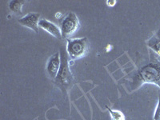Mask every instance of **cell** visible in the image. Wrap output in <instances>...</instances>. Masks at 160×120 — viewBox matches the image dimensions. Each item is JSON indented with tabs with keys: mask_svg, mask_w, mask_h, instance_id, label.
Here are the masks:
<instances>
[{
	"mask_svg": "<svg viewBox=\"0 0 160 120\" xmlns=\"http://www.w3.org/2000/svg\"><path fill=\"white\" fill-rule=\"evenodd\" d=\"M40 14L35 12H30L18 20L20 25L30 28L31 30L38 34V22H39Z\"/></svg>",
	"mask_w": 160,
	"mask_h": 120,
	"instance_id": "5",
	"label": "cell"
},
{
	"mask_svg": "<svg viewBox=\"0 0 160 120\" xmlns=\"http://www.w3.org/2000/svg\"><path fill=\"white\" fill-rule=\"evenodd\" d=\"M146 83L155 84L160 88V61L155 55L150 54L149 62L137 70L131 77V88L135 91Z\"/></svg>",
	"mask_w": 160,
	"mask_h": 120,
	"instance_id": "1",
	"label": "cell"
},
{
	"mask_svg": "<svg viewBox=\"0 0 160 120\" xmlns=\"http://www.w3.org/2000/svg\"><path fill=\"white\" fill-rule=\"evenodd\" d=\"M107 3L108 4V6H111V7H113L116 4V1H108Z\"/></svg>",
	"mask_w": 160,
	"mask_h": 120,
	"instance_id": "12",
	"label": "cell"
},
{
	"mask_svg": "<svg viewBox=\"0 0 160 120\" xmlns=\"http://www.w3.org/2000/svg\"><path fill=\"white\" fill-rule=\"evenodd\" d=\"M60 63L59 71L58 72L56 78H55V82L63 93H67L68 90L71 88L74 85V78L70 68V61L67 51H60Z\"/></svg>",
	"mask_w": 160,
	"mask_h": 120,
	"instance_id": "2",
	"label": "cell"
},
{
	"mask_svg": "<svg viewBox=\"0 0 160 120\" xmlns=\"http://www.w3.org/2000/svg\"><path fill=\"white\" fill-rule=\"evenodd\" d=\"M60 63H61V58H60V53H55L48 60L47 63V72L49 77L55 80L56 78L58 72L59 71Z\"/></svg>",
	"mask_w": 160,
	"mask_h": 120,
	"instance_id": "6",
	"label": "cell"
},
{
	"mask_svg": "<svg viewBox=\"0 0 160 120\" xmlns=\"http://www.w3.org/2000/svg\"><path fill=\"white\" fill-rule=\"evenodd\" d=\"M67 53L70 61L79 59L85 56L89 50V41L87 37L78 38H68Z\"/></svg>",
	"mask_w": 160,
	"mask_h": 120,
	"instance_id": "3",
	"label": "cell"
},
{
	"mask_svg": "<svg viewBox=\"0 0 160 120\" xmlns=\"http://www.w3.org/2000/svg\"><path fill=\"white\" fill-rule=\"evenodd\" d=\"M106 108L109 111L112 120H126L125 115L122 111H118V110H112L108 108V106H106Z\"/></svg>",
	"mask_w": 160,
	"mask_h": 120,
	"instance_id": "10",
	"label": "cell"
},
{
	"mask_svg": "<svg viewBox=\"0 0 160 120\" xmlns=\"http://www.w3.org/2000/svg\"><path fill=\"white\" fill-rule=\"evenodd\" d=\"M80 27V22L76 14L72 11L69 12L62 19L60 30L62 33V38L68 39L71 38L75 32L78 30Z\"/></svg>",
	"mask_w": 160,
	"mask_h": 120,
	"instance_id": "4",
	"label": "cell"
},
{
	"mask_svg": "<svg viewBox=\"0 0 160 120\" xmlns=\"http://www.w3.org/2000/svg\"><path fill=\"white\" fill-rule=\"evenodd\" d=\"M38 27L47 31L48 33H49L50 35H51L55 38H58V39L62 38V33H61L60 28H58V26L55 25V23L50 22L48 20L44 19V18L40 19L39 22H38Z\"/></svg>",
	"mask_w": 160,
	"mask_h": 120,
	"instance_id": "7",
	"label": "cell"
},
{
	"mask_svg": "<svg viewBox=\"0 0 160 120\" xmlns=\"http://www.w3.org/2000/svg\"><path fill=\"white\" fill-rule=\"evenodd\" d=\"M147 45L156 55L160 56V28L147 41Z\"/></svg>",
	"mask_w": 160,
	"mask_h": 120,
	"instance_id": "8",
	"label": "cell"
},
{
	"mask_svg": "<svg viewBox=\"0 0 160 120\" xmlns=\"http://www.w3.org/2000/svg\"><path fill=\"white\" fill-rule=\"evenodd\" d=\"M25 2L22 0H11L9 2V9L16 15H21L22 8Z\"/></svg>",
	"mask_w": 160,
	"mask_h": 120,
	"instance_id": "9",
	"label": "cell"
},
{
	"mask_svg": "<svg viewBox=\"0 0 160 120\" xmlns=\"http://www.w3.org/2000/svg\"><path fill=\"white\" fill-rule=\"evenodd\" d=\"M154 120H160V95L159 97H158L156 108H155V115H154Z\"/></svg>",
	"mask_w": 160,
	"mask_h": 120,
	"instance_id": "11",
	"label": "cell"
}]
</instances>
